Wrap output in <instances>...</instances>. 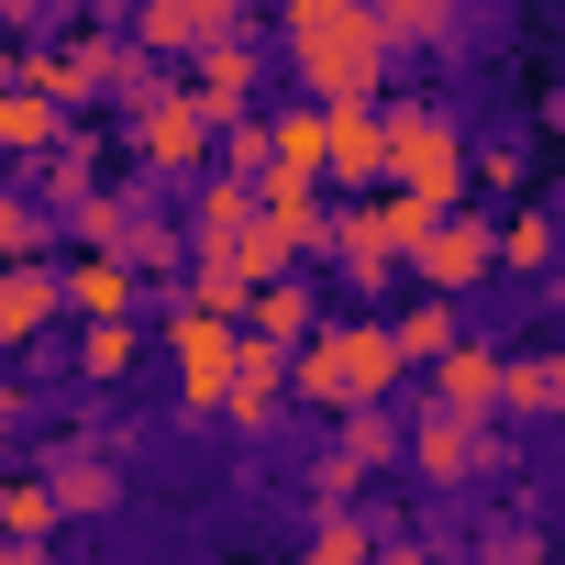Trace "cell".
<instances>
[{
  "mask_svg": "<svg viewBox=\"0 0 565 565\" xmlns=\"http://www.w3.org/2000/svg\"><path fill=\"white\" fill-rule=\"evenodd\" d=\"M333 466L366 488V477H388V466H399V433H388L377 411H344V455H333Z\"/></svg>",
  "mask_w": 565,
  "mask_h": 565,
  "instance_id": "27",
  "label": "cell"
},
{
  "mask_svg": "<svg viewBox=\"0 0 565 565\" xmlns=\"http://www.w3.org/2000/svg\"><path fill=\"white\" fill-rule=\"evenodd\" d=\"M444 34H455L444 0H388V12H377V45H444Z\"/></svg>",
  "mask_w": 565,
  "mask_h": 565,
  "instance_id": "29",
  "label": "cell"
},
{
  "mask_svg": "<svg viewBox=\"0 0 565 565\" xmlns=\"http://www.w3.org/2000/svg\"><path fill=\"white\" fill-rule=\"evenodd\" d=\"M488 266L543 277V266H554V211H510V222H488Z\"/></svg>",
  "mask_w": 565,
  "mask_h": 565,
  "instance_id": "21",
  "label": "cell"
},
{
  "mask_svg": "<svg viewBox=\"0 0 565 565\" xmlns=\"http://www.w3.org/2000/svg\"><path fill=\"white\" fill-rule=\"evenodd\" d=\"M244 344H277V355H300L311 333H322V311H311V289H300V277H277V289H255L244 300V322H233Z\"/></svg>",
  "mask_w": 565,
  "mask_h": 565,
  "instance_id": "13",
  "label": "cell"
},
{
  "mask_svg": "<svg viewBox=\"0 0 565 565\" xmlns=\"http://www.w3.org/2000/svg\"><path fill=\"white\" fill-rule=\"evenodd\" d=\"M56 134H67V111H56V100H34V89H0V156L45 167V156H56Z\"/></svg>",
  "mask_w": 565,
  "mask_h": 565,
  "instance_id": "19",
  "label": "cell"
},
{
  "mask_svg": "<svg viewBox=\"0 0 565 565\" xmlns=\"http://www.w3.org/2000/svg\"><path fill=\"white\" fill-rule=\"evenodd\" d=\"M134 366H145V322H89L78 333V377L89 388H122Z\"/></svg>",
  "mask_w": 565,
  "mask_h": 565,
  "instance_id": "22",
  "label": "cell"
},
{
  "mask_svg": "<svg viewBox=\"0 0 565 565\" xmlns=\"http://www.w3.org/2000/svg\"><path fill=\"white\" fill-rule=\"evenodd\" d=\"M377 156H388V145H377V100L322 111V178H333V189H355V200H366V189H377Z\"/></svg>",
  "mask_w": 565,
  "mask_h": 565,
  "instance_id": "11",
  "label": "cell"
},
{
  "mask_svg": "<svg viewBox=\"0 0 565 565\" xmlns=\"http://www.w3.org/2000/svg\"><path fill=\"white\" fill-rule=\"evenodd\" d=\"M377 333H388V355H399V377H411V366H444V355L466 344V322H455L444 300H411V311H388Z\"/></svg>",
  "mask_w": 565,
  "mask_h": 565,
  "instance_id": "17",
  "label": "cell"
},
{
  "mask_svg": "<svg viewBox=\"0 0 565 565\" xmlns=\"http://www.w3.org/2000/svg\"><path fill=\"white\" fill-rule=\"evenodd\" d=\"M0 411H12V366H0Z\"/></svg>",
  "mask_w": 565,
  "mask_h": 565,
  "instance_id": "33",
  "label": "cell"
},
{
  "mask_svg": "<svg viewBox=\"0 0 565 565\" xmlns=\"http://www.w3.org/2000/svg\"><path fill=\"white\" fill-rule=\"evenodd\" d=\"M377 189H399V200H422V211H455L466 200V134H455V111L444 100H377Z\"/></svg>",
  "mask_w": 565,
  "mask_h": 565,
  "instance_id": "2",
  "label": "cell"
},
{
  "mask_svg": "<svg viewBox=\"0 0 565 565\" xmlns=\"http://www.w3.org/2000/svg\"><path fill=\"white\" fill-rule=\"evenodd\" d=\"M45 200H56L67 222L100 200V145H89V134H56V156H45Z\"/></svg>",
  "mask_w": 565,
  "mask_h": 565,
  "instance_id": "20",
  "label": "cell"
},
{
  "mask_svg": "<svg viewBox=\"0 0 565 565\" xmlns=\"http://www.w3.org/2000/svg\"><path fill=\"white\" fill-rule=\"evenodd\" d=\"M322 244H333V277H355V289H388V277H399V255L377 244V222H366V200H344V211H322Z\"/></svg>",
  "mask_w": 565,
  "mask_h": 565,
  "instance_id": "15",
  "label": "cell"
},
{
  "mask_svg": "<svg viewBox=\"0 0 565 565\" xmlns=\"http://www.w3.org/2000/svg\"><path fill=\"white\" fill-rule=\"evenodd\" d=\"M45 532H56L45 477H12V488H0V554H45Z\"/></svg>",
  "mask_w": 565,
  "mask_h": 565,
  "instance_id": "25",
  "label": "cell"
},
{
  "mask_svg": "<svg viewBox=\"0 0 565 565\" xmlns=\"http://www.w3.org/2000/svg\"><path fill=\"white\" fill-rule=\"evenodd\" d=\"M56 322V266H0V355H23Z\"/></svg>",
  "mask_w": 565,
  "mask_h": 565,
  "instance_id": "16",
  "label": "cell"
},
{
  "mask_svg": "<svg viewBox=\"0 0 565 565\" xmlns=\"http://www.w3.org/2000/svg\"><path fill=\"white\" fill-rule=\"evenodd\" d=\"M366 565H444V554H433V543H411V532H399V543H377V554H366Z\"/></svg>",
  "mask_w": 565,
  "mask_h": 565,
  "instance_id": "32",
  "label": "cell"
},
{
  "mask_svg": "<svg viewBox=\"0 0 565 565\" xmlns=\"http://www.w3.org/2000/svg\"><path fill=\"white\" fill-rule=\"evenodd\" d=\"M399 466H422L433 488H466V477H499V466H510V444H499L488 422H455V411H422V422L399 433Z\"/></svg>",
  "mask_w": 565,
  "mask_h": 565,
  "instance_id": "5",
  "label": "cell"
},
{
  "mask_svg": "<svg viewBox=\"0 0 565 565\" xmlns=\"http://www.w3.org/2000/svg\"><path fill=\"white\" fill-rule=\"evenodd\" d=\"M222 34H244L233 0H145L134 12V45H222Z\"/></svg>",
  "mask_w": 565,
  "mask_h": 565,
  "instance_id": "14",
  "label": "cell"
},
{
  "mask_svg": "<svg viewBox=\"0 0 565 565\" xmlns=\"http://www.w3.org/2000/svg\"><path fill=\"white\" fill-rule=\"evenodd\" d=\"M178 89H189V111H200V122H222V134H233V122H244V100L266 89V67H255V45H244V34H222V45H200V78H178Z\"/></svg>",
  "mask_w": 565,
  "mask_h": 565,
  "instance_id": "8",
  "label": "cell"
},
{
  "mask_svg": "<svg viewBox=\"0 0 565 565\" xmlns=\"http://www.w3.org/2000/svg\"><path fill=\"white\" fill-rule=\"evenodd\" d=\"M433 411H455V422H488V411H499V344H477V333H466V344L433 366Z\"/></svg>",
  "mask_w": 565,
  "mask_h": 565,
  "instance_id": "12",
  "label": "cell"
},
{
  "mask_svg": "<svg viewBox=\"0 0 565 565\" xmlns=\"http://www.w3.org/2000/svg\"><path fill=\"white\" fill-rule=\"evenodd\" d=\"M122 145H134V167H145V178H200V167H211V122L189 111V89H178V78H156V89L134 100Z\"/></svg>",
  "mask_w": 565,
  "mask_h": 565,
  "instance_id": "4",
  "label": "cell"
},
{
  "mask_svg": "<svg viewBox=\"0 0 565 565\" xmlns=\"http://www.w3.org/2000/svg\"><path fill=\"white\" fill-rule=\"evenodd\" d=\"M45 499H56V521H67V510H111V499H122V477H111L89 444H67V455H56V477H45Z\"/></svg>",
  "mask_w": 565,
  "mask_h": 565,
  "instance_id": "24",
  "label": "cell"
},
{
  "mask_svg": "<svg viewBox=\"0 0 565 565\" xmlns=\"http://www.w3.org/2000/svg\"><path fill=\"white\" fill-rule=\"evenodd\" d=\"M277 34H289V67H300L311 111L388 100V45H377V12H366V0H289Z\"/></svg>",
  "mask_w": 565,
  "mask_h": 565,
  "instance_id": "1",
  "label": "cell"
},
{
  "mask_svg": "<svg viewBox=\"0 0 565 565\" xmlns=\"http://www.w3.org/2000/svg\"><path fill=\"white\" fill-rule=\"evenodd\" d=\"M244 244H255V189L244 178H200V200H189V266L244 255Z\"/></svg>",
  "mask_w": 565,
  "mask_h": 565,
  "instance_id": "9",
  "label": "cell"
},
{
  "mask_svg": "<svg viewBox=\"0 0 565 565\" xmlns=\"http://www.w3.org/2000/svg\"><path fill=\"white\" fill-rule=\"evenodd\" d=\"M289 388H300V411H377L399 388V355H388L377 322H333L289 355Z\"/></svg>",
  "mask_w": 565,
  "mask_h": 565,
  "instance_id": "3",
  "label": "cell"
},
{
  "mask_svg": "<svg viewBox=\"0 0 565 565\" xmlns=\"http://www.w3.org/2000/svg\"><path fill=\"white\" fill-rule=\"evenodd\" d=\"M233 344H244V333H233V322H211V311H178V322H167V355H178V399H189L200 422L222 411V377H233Z\"/></svg>",
  "mask_w": 565,
  "mask_h": 565,
  "instance_id": "7",
  "label": "cell"
},
{
  "mask_svg": "<svg viewBox=\"0 0 565 565\" xmlns=\"http://www.w3.org/2000/svg\"><path fill=\"white\" fill-rule=\"evenodd\" d=\"M277 399H289V355L277 344H233V377H222V422L233 433H266Z\"/></svg>",
  "mask_w": 565,
  "mask_h": 565,
  "instance_id": "10",
  "label": "cell"
},
{
  "mask_svg": "<svg viewBox=\"0 0 565 565\" xmlns=\"http://www.w3.org/2000/svg\"><path fill=\"white\" fill-rule=\"evenodd\" d=\"M466 178H477V189H521V145H510V134H499V145H477V156H466Z\"/></svg>",
  "mask_w": 565,
  "mask_h": 565,
  "instance_id": "31",
  "label": "cell"
},
{
  "mask_svg": "<svg viewBox=\"0 0 565 565\" xmlns=\"http://www.w3.org/2000/svg\"><path fill=\"white\" fill-rule=\"evenodd\" d=\"M222 178H244V189L266 178V134H255V111H244V122L222 134Z\"/></svg>",
  "mask_w": 565,
  "mask_h": 565,
  "instance_id": "30",
  "label": "cell"
},
{
  "mask_svg": "<svg viewBox=\"0 0 565 565\" xmlns=\"http://www.w3.org/2000/svg\"><path fill=\"white\" fill-rule=\"evenodd\" d=\"M366 222H377V244H388V255L411 266V244H422V233H433L444 211H422V200H399V189H366Z\"/></svg>",
  "mask_w": 565,
  "mask_h": 565,
  "instance_id": "28",
  "label": "cell"
},
{
  "mask_svg": "<svg viewBox=\"0 0 565 565\" xmlns=\"http://www.w3.org/2000/svg\"><path fill=\"white\" fill-rule=\"evenodd\" d=\"M366 554H377V521H366V510H322L289 565H366Z\"/></svg>",
  "mask_w": 565,
  "mask_h": 565,
  "instance_id": "26",
  "label": "cell"
},
{
  "mask_svg": "<svg viewBox=\"0 0 565 565\" xmlns=\"http://www.w3.org/2000/svg\"><path fill=\"white\" fill-rule=\"evenodd\" d=\"M411 277H422V300H444V311H455L466 289H488V277H499V266H488V211H444V222L411 244Z\"/></svg>",
  "mask_w": 565,
  "mask_h": 565,
  "instance_id": "6",
  "label": "cell"
},
{
  "mask_svg": "<svg viewBox=\"0 0 565 565\" xmlns=\"http://www.w3.org/2000/svg\"><path fill=\"white\" fill-rule=\"evenodd\" d=\"M56 300H78L89 322H134V266H111V255H78V266L56 277Z\"/></svg>",
  "mask_w": 565,
  "mask_h": 565,
  "instance_id": "18",
  "label": "cell"
},
{
  "mask_svg": "<svg viewBox=\"0 0 565 565\" xmlns=\"http://www.w3.org/2000/svg\"><path fill=\"white\" fill-rule=\"evenodd\" d=\"M0 565H45V554H0Z\"/></svg>",
  "mask_w": 565,
  "mask_h": 565,
  "instance_id": "34",
  "label": "cell"
},
{
  "mask_svg": "<svg viewBox=\"0 0 565 565\" xmlns=\"http://www.w3.org/2000/svg\"><path fill=\"white\" fill-rule=\"evenodd\" d=\"M499 411L554 422V411H565V366H554V355H499Z\"/></svg>",
  "mask_w": 565,
  "mask_h": 565,
  "instance_id": "23",
  "label": "cell"
}]
</instances>
